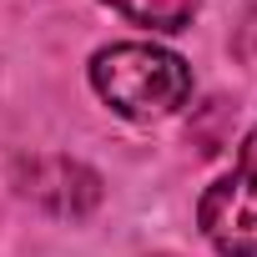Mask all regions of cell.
<instances>
[{
  "mask_svg": "<svg viewBox=\"0 0 257 257\" xmlns=\"http://www.w3.org/2000/svg\"><path fill=\"white\" fill-rule=\"evenodd\" d=\"M91 86L126 121H162L192 96V71L152 41H121L91 56Z\"/></svg>",
  "mask_w": 257,
  "mask_h": 257,
  "instance_id": "obj_1",
  "label": "cell"
},
{
  "mask_svg": "<svg viewBox=\"0 0 257 257\" xmlns=\"http://www.w3.org/2000/svg\"><path fill=\"white\" fill-rule=\"evenodd\" d=\"M197 227L222 257H257V126L237 147V167L202 192Z\"/></svg>",
  "mask_w": 257,
  "mask_h": 257,
  "instance_id": "obj_2",
  "label": "cell"
},
{
  "mask_svg": "<svg viewBox=\"0 0 257 257\" xmlns=\"http://www.w3.org/2000/svg\"><path fill=\"white\" fill-rule=\"evenodd\" d=\"M16 182L31 202H41L56 217H86L101 202V177L71 157H36L16 167Z\"/></svg>",
  "mask_w": 257,
  "mask_h": 257,
  "instance_id": "obj_3",
  "label": "cell"
},
{
  "mask_svg": "<svg viewBox=\"0 0 257 257\" xmlns=\"http://www.w3.org/2000/svg\"><path fill=\"white\" fill-rule=\"evenodd\" d=\"M106 6L137 26H152V31H187L202 0H106Z\"/></svg>",
  "mask_w": 257,
  "mask_h": 257,
  "instance_id": "obj_4",
  "label": "cell"
}]
</instances>
